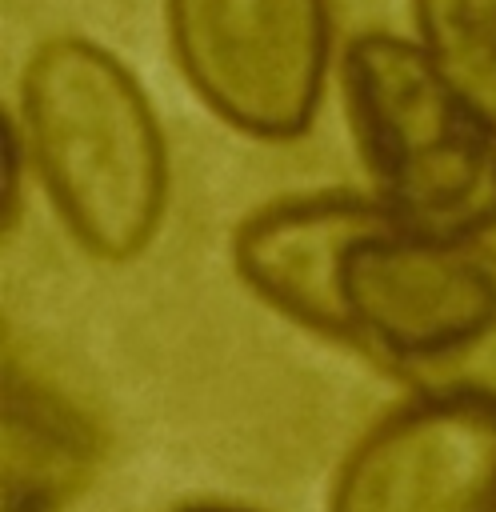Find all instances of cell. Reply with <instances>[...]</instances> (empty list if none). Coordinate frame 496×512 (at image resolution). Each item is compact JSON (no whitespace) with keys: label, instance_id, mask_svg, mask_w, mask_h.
I'll use <instances>...</instances> for the list:
<instances>
[{"label":"cell","instance_id":"obj_3","mask_svg":"<svg viewBox=\"0 0 496 512\" xmlns=\"http://www.w3.org/2000/svg\"><path fill=\"white\" fill-rule=\"evenodd\" d=\"M344 112L376 200L408 228L476 240L496 228V136L420 40L364 32L340 56Z\"/></svg>","mask_w":496,"mask_h":512},{"label":"cell","instance_id":"obj_2","mask_svg":"<svg viewBox=\"0 0 496 512\" xmlns=\"http://www.w3.org/2000/svg\"><path fill=\"white\" fill-rule=\"evenodd\" d=\"M332 340L424 400L496 408V256L380 208L340 252Z\"/></svg>","mask_w":496,"mask_h":512},{"label":"cell","instance_id":"obj_8","mask_svg":"<svg viewBox=\"0 0 496 512\" xmlns=\"http://www.w3.org/2000/svg\"><path fill=\"white\" fill-rule=\"evenodd\" d=\"M180 512H244V508H228V504H188Z\"/></svg>","mask_w":496,"mask_h":512},{"label":"cell","instance_id":"obj_1","mask_svg":"<svg viewBox=\"0 0 496 512\" xmlns=\"http://www.w3.org/2000/svg\"><path fill=\"white\" fill-rule=\"evenodd\" d=\"M20 120L68 232L100 260L136 256L168 196L164 136L136 76L84 36H52L24 64Z\"/></svg>","mask_w":496,"mask_h":512},{"label":"cell","instance_id":"obj_6","mask_svg":"<svg viewBox=\"0 0 496 512\" xmlns=\"http://www.w3.org/2000/svg\"><path fill=\"white\" fill-rule=\"evenodd\" d=\"M380 208L376 196L356 192H316L268 204L236 232V272L276 312L332 336L340 252Z\"/></svg>","mask_w":496,"mask_h":512},{"label":"cell","instance_id":"obj_4","mask_svg":"<svg viewBox=\"0 0 496 512\" xmlns=\"http://www.w3.org/2000/svg\"><path fill=\"white\" fill-rule=\"evenodd\" d=\"M172 56L192 92L260 140L300 136L320 104L328 0H164Z\"/></svg>","mask_w":496,"mask_h":512},{"label":"cell","instance_id":"obj_5","mask_svg":"<svg viewBox=\"0 0 496 512\" xmlns=\"http://www.w3.org/2000/svg\"><path fill=\"white\" fill-rule=\"evenodd\" d=\"M332 512H496V408L416 396L388 412L344 460Z\"/></svg>","mask_w":496,"mask_h":512},{"label":"cell","instance_id":"obj_7","mask_svg":"<svg viewBox=\"0 0 496 512\" xmlns=\"http://www.w3.org/2000/svg\"><path fill=\"white\" fill-rule=\"evenodd\" d=\"M416 40L496 136V0H412Z\"/></svg>","mask_w":496,"mask_h":512}]
</instances>
